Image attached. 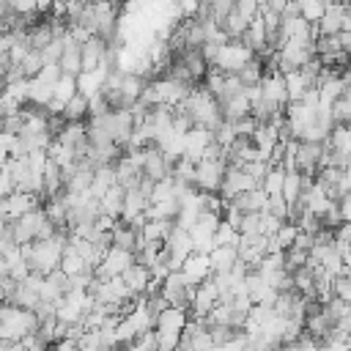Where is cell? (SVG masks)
<instances>
[{
  "instance_id": "cell-1",
  "label": "cell",
  "mask_w": 351,
  "mask_h": 351,
  "mask_svg": "<svg viewBox=\"0 0 351 351\" xmlns=\"http://www.w3.org/2000/svg\"><path fill=\"white\" fill-rule=\"evenodd\" d=\"M66 236H69V230H55L52 239L22 244L19 252H22V258H25V263L30 266V271H38V274L55 271V269L60 266V255H63V247H66Z\"/></svg>"
},
{
  "instance_id": "cell-2",
  "label": "cell",
  "mask_w": 351,
  "mask_h": 351,
  "mask_svg": "<svg viewBox=\"0 0 351 351\" xmlns=\"http://www.w3.org/2000/svg\"><path fill=\"white\" fill-rule=\"evenodd\" d=\"M252 58H255V55H252V49H250L247 44H241V41H225V44L217 49L211 66L219 69L222 74H239Z\"/></svg>"
},
{
  "instance_id": "cell-3",
  "label": "cell",
  "mask_w": 351,
  "mask_h": 351,
  "mask_svg": "<svg viewBox=\"0 0 351 351\" xmlns=\"http://www.w3.org/2000/svg\"><path fill=\"white\" fill-rule=\"evenodd\" d=\"M134 263V252L132 250H121V247H107L99 266L93 269V277L96 280H107V277H121L129 266Z\"/></svg>"
},
{
  "instance_id": "cell-4",
  "label": "cell",
  "mask_w": 351,
  "mask_h": 351,
  "mask_svg": "<svg viewBox=\"0 0 351 351\" xmlns=\"http://www.w3.org/2000/svg\"><path fill=\"white\" fill-rule=\"evenodd\" d=\"M225 167H228L225 156H219V159H200L195 165V189L217 195V189L222 184V176H225Z\"/></svg>"
},
{
  "instance_id": "cell-5",
  "label": "cell",
  "mask_w": 351,
  "mask_h": 351,
  "mask_svg": "<svg viewBox=\"0 0 351 351\" xmlns=\"http://www.w3.org/2000/svg\"><path fill=\"white\" fill-rule=\"evenodd\" d=\"M38 208V195H30V192H19L14 189L11 195L0 197V222L11 225L14 219H19L22 214Z\"/></svg>"
},
{
  "instance_id": "cell-6",
  "label": "cell",
  "mask_w": 351,
  "mask_h": 351,
  "mask_svg": "<svg viewBox=\"0 0 351 351\" xmlns=\"http://www.w3.org/2000/svg\"><path fill=\"white\" fill-rule=\"evenodd\" d=\"M247 189H255V181L241 170V167H233V165H228L225 167V176H222V184H219V197L228 203V200H233L236 195H241V192H247Z\"/></svg>"
},
{
  "instance_id": "cell-7",
  "label": "cell",
  "mask_w": 351,
  "mask_h": 351,
  "mask_svg": "<svg viewBox=\"0 0 351 351\" xmlns=\"http://www.w3.org/2000/svg\"><path fill=\"white\" fill-rule=\"evenodd\" d=\"M159 296L167 299L170 307H189V296H192V288L184 282L181 271H170L165 280H162V288H159Z\"/></svg>"
},
{
  "instance_id": "cell-8",
  "label": "cell",
  "mask_w": 351,
  "mask_h": 351,
  "mask_svg": "<svg viewBox=\"0 0 351 351\" xmlns=\"http://www.w3.org/2000/svg\"><path fill=\"white\" fill-rule=\"evenodd\" d=\"M181 277H184V282L189 285V288H195V285H200L203 280H208L211 277V269H208V258L206 255H200V252H192V255H186V261L181 263Z\"/></svg>"
},
{
  "instance_id": "cell-9",
  "label": "cell",
  "mask_w": 351,
  "mask_h": 351,
  "mask_svg": "<svg viewBox=\"0 0 351 351\" xmlns=\"http://www.w3.org/2000/svg\"><path fill=\"white\" fill-rule=\"evenodd\" d=\"M104 60H110L107 41H101V38L93 36L85 44H80V66H82V71H96L99 63H104Z\"/></svg>"
},
{
  "instance_id": "cell-10",
  "label": "cell",
  "mask_w": 351,
  "mask_h": 351,
  "mask_svg": "<svg viewBox=\"0 0 351 351\" xmlns=\"http://www.w3.org/2000/svg\"><path fill=\"white\" fill-rule=\"evenodd\" d=\"M208 143H211V129H206V126H197V123H195V126L184 134V159H189V162H195V165H197Z\"/></svg>"
},
{
  "instance_id": "cell-11",
  "label": "cell",
  "mask_w": 351,
  "mask_h": 351,
  "mask_svg": "<svg viewBox=\"0 0 351 351\" xmlns=\"http://www.w3.org/2000/svg\"><path fill=\"white\" fill-rule=\"evenodd\" d=\"M186 321H189V313L184 310V307H165V310H159L156 315H154V329L156 332H178L181 335V329L186 326Z\"/></svg>"
},
{
  "instance_id": "cell-12",
  "label": "cell",
  "mask_w": 351,
  "mask_h": 351,
  "mask_svg": "<svg viewBox=\"0 0 351 351\" xmlns=\"http://www.w3.org/2000/svg\"><path fill=\"white\" fill-rule=\"evenodd\" d=\"M145 178L151 181H162L170 176V165L165 162V156L156 151V145H145V156H143V170H140Z\"/></svg>"
},
{
  "instance_id": "cell-13",
  "label": "cell",
  "mask_w": 351,
  "mask_h": 351,
  "mask_svg": "<svg viewBox=\"0 0 351 351\" xmlns=\"http://www.w3.org/2000/svg\"><path fill=\"white\" fill-rule=\"evenodd\" d=\"M230 206H236L241 214H261V211H266V203H269V197H266V192L261 189V186H255V189H247V192H241V195H236L233 200H228Z\"/></svg>"
},
{
  "instance_id": "cell-14",
  "label": "cell",
  "mask_w": 351,
  "mask_h": 351,
  "mask_svg": "<svg viewBox=\"0 0 351 351\" xmlns=\"http://www.w3.org/2000/svg\"><path fill=\"white\" fill-rule=\"evenodd\" d=\"M258 88H261V99H266V101H271V104H280V107H285L288 104V96H285V85H282V74H263L261 77V82H258Z\"/></svg>"
},
{
  "instance_id": "cell-15",
  "label": "cell",
  "mask_w": 351,
  "mask_h": 351,
  "mask_svg": "<svg viewBox=\"0 0 351 351\" xmlns=\"http://www.w3.org/2000/svg\"><path fill=\"white\" fill-rule=\"evenodd\" d=\"M324 145H326L329 151H335V154L348 156V154H351V129H348V123H335V126L329 129Z\"/></svg>"
},
{
  "instance_id": "cell-16",
  "label": "cell",
  "mask_w": 351,
  "mask_h": 351,
  "mask_svg": "<svg viewBox=\"0 0 351 351\" xmlns=\"http://www.w3.org/2000/svg\"><path fill=\"white\" fill-rule=\"evenodd\" d=\"M55 140H58V143H63V145H69V148H80L82 143H88L85 121H66Z\"/></svg>"
},
{
  "instance_id": "cell-17",
  "label": "cell",
  "mask_w": 351,
  "mask_h": 351,
  "mask_svg": "<svg viewBox=\"0 0 351 351\" xmlns=\"http://www.w3.org/2000/svg\"><path fill=\"white\" fill-rule=\"evenodd\" d=\"M121 280H123V285H126L132 293H143L145 285H148V280H151V271H148V266H143V263L134 261V263L121 274Z\"/></svg>"
},
{
  "instance_id": "cell-18",
  "label": "cell",
  "mask_w": 351,
  "mask_h": 351,
  "mask_svg": "<svg viewBox=\"0 0 351 351\" xmlns=\"http://www.w3.org/2000/svg\"><path fill=\"white\" fill-rule=\"evenodd\" d=\"M282 85H285V96H288V101H299V99L304 96V90L313 88V85L307 82V77H304L299 69L285 71V74H282Z\"/></svg>"
},
{
  "instance_id": "cell-19",
  "label": "cell",
  "mask_w": 351,
  "mask_h": 351,
  "mask_svg": "<svg viewBox=\"0 0 351 351\" xmlns=\"http://www.w3.org/2000/svg\"><path fill=\"white\" fill-rule=\"evenodd\" d=\"M121 206H123V189L118 184H112L101 197H99V214H107L112 219L121 217Z\"/></svg>"
},
{
  "instance_id": "cell-20",
  "label": "cell",
  "mask_w": 351,
  "mask_h": 351,
  "mask_svg": "<svg viewBox=\"0 0 351 351\" xmlns=\"http://www.w3.org/2000/svg\"><path fill=\"white\" fill-rule=\"evenodd\" d=\"M145 206H148V200L137 186L134 189H123V206H121V217L118 219H132V217L143 214Z\"/></svg>"
},
{
  "instance_id": "cell-21",
  "label": "cell",
  "mask_w": 351,
  "mask_h": 351,
  "mask_svg": "<svg viewBox=\"0 0 351 351\" xmlns=\"http://www.w3.org/2000/svg\"><path fill=\"white\" fill-rule=\"evenodd\" d=\"M206 258H208V269H211V274H214V271H228V269L239 261L236 247H214Z\"/></svg>"
},
{
  "instance_id": "cell-22",
  "label": "cell",
  "mask_w": 351,
  "mask_h": 351,
  "mask_svg": "<svg viewBox=\"0 0 351 351\" xmlns=\"http://www.w3.org/2000/svg\"><path fill=\"white\" fill-rule=\"evenodd\" d=\"M49 99H52V85H47V82H41L38 77H33V80H27V104H33V107H38V110H44Z\"/></svg>"
},
{
  "instance_id": "cell-23",
  "label": "cell",
  "mask_w": 351,
  "mask_h": 351,
  "mask_svg": "<svg viewBox=\"0 0 351 351\" xmlns=\"http://www.w3.org/2000/svg\"><path fill=\"white\" fill-rule=\"evenodd\" d=\"M66 277H74V274H82V271H88V266H85V261L74 252V247L71 244H66L63 247V255H60V266H58ZM93 271V269H90Z\"/></svg>"
},
{
  "instance_id": "cell-24",
  "label": "cell",
  "mask_w": 351,
  "mask_h": 351,
  "mask_svg": "<svg viewBox=\"0 0 351 351\" xmlns=\"http://www.w3.org/2000/svg\"><path fill=\"white\" fill-rule=\"evenodd\" d=\"M280 197H282L288 206H293V203L302 197V176H299L296 170H288V173L282 176V189H280Z\"/></svg>"
},
{
  "instance_id": "cell-25",
  "label": "cell",
  "mask_w": 351,
  "mask_h": 351,
  "mask_svg": "<svg viewBox=\"0 0 351 351\" xmlns=\"http://www.w3.org/2000/svg\"><path fill=\"white\" fill-rule=\"evenodd\" d=\"M189 241H192V252H200V255H208L214 250V233L200 228V225H192L189 230Z\"/></svg>"
},
{
  "instance_id": "cell-26",
  "label": "cell",
  "mask_w": 351,
  "mask_h": 351,
  "mask_svg": "<svg viewBox=\"0 0 351 351\" xmlns=\"http://www.w3.org/2000/svg\"><path fill=\"white\" fill-rule=\"evenodd\" d=\"M74 96H77V82H74V77L60 74V77L52 82V99L60 101V104H66V101H71Z\"/></svg>"
},
{
  "instance_id": "cell-27",
  "label": "cell",
  "mask_w": 351,
  "mask_h": 351,
  "mask_svg": "<svg viewBox=\"0 0 351 351\" xmlns=\"http://www.w3.org/2000/svg\"><path fill=\"white\" fill-rule=\"evenodd\" d=\"M282 176H285L282 167H269V170H266L263 181H261V189L266 192V197H277V195H280V189H282Z\"/></svg>"
},
{
  "instance_id": "cell-28",
  "label": "cell",
  "mask_w": 351,
  "mask_h": 351,
  "mask_svg": "<svg viewBox=\"0 0 351 351\" xmlns=\"http://www.w3.org/2000/svg\"><path fill=\"white\" fill-rule=\"evenodd\" d=\"M324 11H326V0H304V3H299V16L304 22H310V25H315L324 16Z\"/></svg>"
},
{
  "instance_id": "cell-29",
  "label": "cell",
  "mask_w": 351,
  "mask_h": 351,
  "mask_svg": "<svg viewBox=\"0 0 351 351\" xmlns=\"http://www.w3.org/2000/svg\"><path fill=\"white\" fill-rule=\"evenodd\" d=\"M41 66H44L41 52L27 49V52H25V58H22V63H19V71H22V77H25V80H33V77L41 71Z\"/></svg>"
},
{
  "instance_id": "cell-30",
  "label": "cell",
  "mask_w": 351,
  "mask_h": 351,
  "mask_svg": "<svg viewBox=\"0 0 351 351\" xmlns=\"http://www.w3.org/2000/svg\"><path fill=\"white\" fill-rule=\"evenodd\" d=\"M88 118V99L74 96L71 101H66L63 107V121H85Z\"/></svg>"
},
{
  "instance_id": "cell-31",
  "label": "cell",
  "mask_w": 351,
  "mask_h": 351,
  "mask_svg": "<svg viewBox=\"0 0 351 351\" xmlns=\"http://www.w3.org/2000/svg\"><path fill=\"white\" fill-rule=\"evenodd\" d=\"M236 241H239V230L228 222H219L214 230V247H236Z\"/></svg>"
},
{
  "instance_id": "cell-32",
  "label": "cell",
  "mask_w": 351,
  "mask_h": 351,
  "mask_svg": "<svg viewBox=\"0 0 351 351\" xmlns=\"http://www.w3.org/2000/svg\"><path fill=\"white\" fill-rule=\"evenodd\" d=\"M236 77H239V82H241V85H258V82H261V77H263V66H261V60H258V58H252V60H250V63H247Z\"/></svg>"
},
{
  "instance_id": "cell-33",
  "label": "cell",
  "mask_w": 351,
  "mask_h": 351,
  "mask_svg": "<svg viewBox=\"0 0 351 351\" xmlns=\"http://www.w3.org/2000/svg\"><path fill=\"white\" fill-rule=\"evenodd\" d=\"M0 93H5V96L14 99L19 107H25V104H27V80L22 77V80H16V82H5Z\"/></svg>"
},
{
  "instance_id": "cell-34",
  "label": "cell",
  "mask_w": 351,
  "mask_h": 351,
  "mask_svg": "<svg viewBox=\"0 0 351 351\" xmlns=\"http://www.w3.org/2000/svg\"><path fill=\"white\" fill-rule=\"evenodd\" d=\"M348 118H351V99H348V93H343L332 101V121L335 123H348Z\"/></svg>"
},
{
  "instance_id": "cell-35",
  "label": "cell",
  "mask_w": 351,
  "mask_h": 351,
  "mask_svg": "<svg viewBox=\"0 0 351 351\" xmlns=\"http://www.w3.org/2000/svg\"><path fill=\"white\" fill-rule=\"evenodd\" d=\"M296 233H299V228H296L293 222H282V225L277 228V233H274V241L280 244V250H288V247L293 244Z\"/></svg>"
},
{
  "instance_id": "cell-36",
  "label": "cell",
  "mask_w": 351,
  "mask_h": 351,
  "mask_svg": "<svg viewBox=\"0 0 351 351\" xmlns=\"http://www.w3.org/2000/svg\"><path fill=\"white\" fill-rule=\"evenodd\" d=\"M280 225H282V222H280L277 217H271L269 211H261V214H258V233H261V236H274Z\"/></svg>"
},
{
  "instance_id": "cell-37",
  "label": "cell",
  "mask_w": 351,
  "mask_h": 351,
  "mask_svg": "<svg viewBox=\"0 0 351 351\" xmlns=\"http://www.w3.org/2000/svg\"><path fill=\"white\" fill-rule=\"evenodd\" d=\"M241 170L255 181V186H261V181H263V176H266V170H269V165H266V162H261V159H255V162L241 165Z\"/></svg>"
},
{
  "instance_id": "cell-38",
  "label": "cell",
  "mask_w": 351,
  "mask_h": 351,
  "mask_svg": "<svg viewBox=\"0 0 351 351\" xmlns=\"http://www.w3.org/2000/svg\"><path fill=\"white\" fill-rule=\"evenodd\" d=\"M332 296L351 302V280L348 277H332Z\"/></svg>"
},
{
  "instance_id": "cell-39",
  "label": "cell",
  "mask_w": 351,
  "mask_h": 351,
  "mask_svg": "<svg viewBox=\"0 0 351 351\" xmlns=\"http://www.w3.org/2000/svg\"><path fill=\"white\" fill-rule=\"evenodd\" d=\"M60 52H63V41H60V38H52V41L41 49V60H44V63H58V60H60Z\"/></svg>"
},
{
  "instance_id": "cell-40",
  "label": "cell",
  "mask_w": 351,
  "mask_h": 351,
  "mask_svg": "<svg viewBox=\"0 0 351 351\" xmlns=\"http://www.w3.org/2000/svg\"><path fill=\"white\" fill-rule=\"evenodd\" d=\"M8 8L14 16H33L36 14V0H8Z\"/></svg>"
},
{
  "instance_id": "cell-41",
  "label": "cell",
  "mask_w": 351,
  "mask_h": 351,
  "mask_svg": "<svg viewBox=\"0 0 351 351\" xmlns=\"http://www.w3.org/2000/svg\"><path fill=\"white\" fill-rule=\"evenodd\" d=\"M255 118L252 115H244V118H239V121H233V132H236V137H247L250 140V134L255 132Z\"/></svg>"
},
{
  "instance_id": "cell-42",
  "label": "cell",
  "mask_w": 351,
  "mask_h": 351,
  "mask_svg": "<svg viewBox=\"0 0 351 351\" xmlns=\"http://www.w3.org/2000/svg\"><path fill=\"white\" fill-rule=\"evenodd\" d=\"M36 77H38L41 82L52 85V82H55V80L60 77V69H58V63H44V66H41V71H38Z\"/></svg>"
},
{
  "instance_id": "cell-43",
  "label": "cell",
  "mask_w": 351,
  "mask_h": 351,
  "mask_svg": "<svg viewBox=\"0 0 351 351\" xmlns=\"http://www.w3.org/2000/svg\"><path fill=\"white\" fill-rule=\"evenodd\" d=\"M318 351H348V340H340V337H326Z\"/></svg>"
},
{
  "instance_id": "cell-44",
  "label": "cell",
  "mask_w": 351,
  "mask_h": 351,
  "mask_svg": "<svg viewBox=\"0 0 351 351\" xmlns=\"http://www.w3.org/2000/svg\"><path fill=\"white\" fill-rule=\"evenodd\" d=\"M49 351H77V343L69 340V337H60V340H55V343L49 346Z\"/></svg>"
},
{
  "instance_id": "cell-45",
  "label": "cell",
  "mask_w": 351,
  "mask_h": 351,
  "mask_svg": "<svg viewBox=\"0 0 351 351\" xmlns=\"http://www.w3.org/2000/svg\"><path fill=\"white\" fill-rule=\"evenodd\" d=\"M337 44H340V49L348 55V49H351V33H337Z\"/></svg>"
},
{
  "instance_id": "cell-46",
  "label": "cell",
  "mask_w": 351,
  "mask_h": 351,
  "mask_svg": "<svg viewBox=\"0 0 351 351\" xmlns=\"http://www.w3.org/2000/svg\"><path fill=\"white\" fill-rule=\"evenodd\" d=\"M285 5H288V0H266V8H271V11H277V14H282Z\"/></svg>"
},
{
  "instance_id": "cell-47",
  "label": "cell",
  "mask_w": 351,
  "mask_h": 351,
  "mask_svg": "<svg viewBox=\"0 0 351 351\" xmlns=\"http://www.w3.org/2000/svg\"><path fill=\"white\" fill-rule=\"evenodd\" d=\"M52 0H36V14H49Z\"/></svg>"
},
{
  "instance_id": "cell-48",
  "label": "cell",
  "mask_w": 351,
  "mask_h": 351,
  "mask_svg": "<svg viewBox=\"0 0 351 351\" xmlns=\"http://www.w3.org/2000/svg\"><path fill=\"white\" fill-rule=\"evenodd\" d=\"M271 351H293V343H291V346H288V343H277Z\"/></svg>"
},
{
  "instance_id": "cell-49",
  "label": "cell",
  "mask_w": 351,
  "mask_h": 351,
  "mask_svg": "<svg viewBox=\"0 0 351 351\" xmlns=\"http://www.w3.org/2000/svg\"><path fill=\"white\" fill-rule=\"evenodd\" d=\"M77 351H96V348H90V346H77Z\"/></svg>"
},
{
  "instance_id": "cell-50",
  "label": "cell",
  "mask_w": 351,
  "mask_h": 351,
  "mask_svg": "<svg viewBox=\"0 0 351 351\" xmlns=\"http://www.w3.org/2000/svg\"><path fill=\"white\" fill-rule=\"evenodd\" d=\"M3 85H5V77H3V69H0V90H3Z\"/></svg>"
},
{
  "instance_id": "cell-51",
  "label": "cell",
  "mask_w": 351,
  "mask_h": 351,
  "mask_svg": "<svg viewBox=\"0 0 351 351\" xmlns=\"http://www.w3.org/2000/svg\"><path fill=\"white\" fill-rule=\"evenodd\" d=\"M170 3H176V5H178V3H181V0H170Z\"/></svg>"
}]
</instances>
